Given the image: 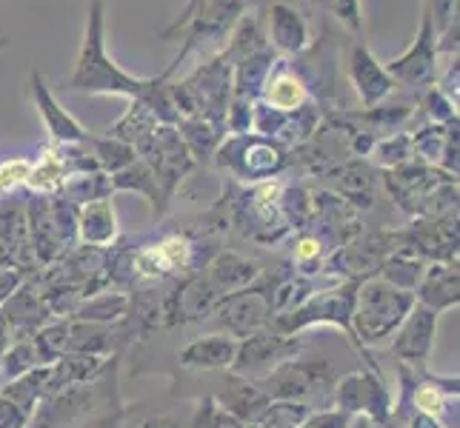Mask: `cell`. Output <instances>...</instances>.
Masks as SVG:
<instances>
[{"label":"cell","mask_w":460,"mask_h":428,"mask_svg":"<svg viewBox=\"0 0 460 428\" xmlns=\"http://www.w3.org/2000/svg\"><path fill=\"white\" fill-rule=\"evenodd\" d=\"M418 403H420L423 408L438 411V397H435V394H429V391H420V394H418Z\"/></svg>","instance_id":"8fae6325"},{"label":"cell","mask_w":460,"mask_h":428,"mask_svg":"<svg viewBox=\"0 0 460 428\" xmlns=\"http://www.w3.org/2000/svg\"><path fill=\"white\" fill-rule=\"evenodd\" d=\"M300 255H304V258L314 255V243H312V240H304V243H300Z\"/></svg>","instance_id":"7c38bea8"},{"label":"cell","mask_w":460,"mask_h":428,"mask_svg":"<svg viewBox=\"0 0 460 428\" xmlns=\"http://www.w3.org/2000/svg\"><path fill=\"white\" fill-rule=\"evenodd\" d=\"M161 83L157 81H135V77L123 74L112 60L106 57L103 43V0H92L89 21L84 31L81 55H77V66L72 74V89L81 92H120L132 94V98H161Z\"/></svg>","instance_id":"6da1fadb"},{"label":"cell","mask_w":460,"mask_h":428,"mask_svg":"<svg viewBox=\"0 0 460 428\" xmlns=\"http://www.w3.org/2000/svg\"><path fill=\"white\" fill-rule=\"evenodd\" d=\"M435 26H432V18H429V12H423V23H420V35L415 40V46L401 55V57H394L389 63V72L398 77V81L403 83H423V81H429L432 72H435V49H438V43H435Z\"/></svg>","instance_id":"7a4b0ae2"},{"label":"cell","mask_w":460,"mask_h":428,"mask_svg":"<svg viewBox=\"0 0 460 428\" xmlns=\"http://www.w3.org/2000/svg\"><path fill=\"white\" fill-rule=\"evenodd\" d=\"M426 12H429V18H435L432 26H438L440 31L452 29V18L457 21V0H429Z\"/></svg>","instance_id":"ba28073f"},{"label":"cell","mask_w":460,"mask_h":428,"mask_svg":"<svg viewBox=\"0 0 460 428\" xmlns=\"http://www.w3.org/2000/svg\"><path fill=\"white\" fill-rule=\"evenodd\" d=\"M314 4H321L332 14H338V18L352 29H360V23H363L360 21V0H314Z\"/></svg>","instance_id":"52a82bcc"},{"label":"cell","mask_w":460,"mask_h":428,"mask_svg":"<svg viewBox=\"0 0 460 428\" xmlns=\"http://www.w3.org/2000/svg\"><path fill=\"white\" fill-rule=\"evenodd\" d=\"M349 63H352V77H355V83H358V89H360L363 100H367V103H375L380 94H386L392 89L389 74L380 69V63L369 55L367 46L358 43L352 49Z\"/></svg>","instance_id":"3957f363"},{"label":"cell","mask_w":460,"mask_h":428,"mask_svg":"<svg viewBox=\"0 0 460 428\" xmlns=\"http://www.w3.org/2000/svg\"><path fill=\"white\" fill-rule=\"evenodd\" d=\"M272 38L280 49L287 52H297L304 49L306 40H309V31H306V23L300 21V14L289 6L278 4L272 9Z\"/></svg>","instance_id":"277c9868"},{"label":"cell","mask_w":460,"mask_h":428,"mask_svg":"<svg viewBox=\"0 0 460 428\" xmlns=\"http://www.w3.org/2000/svg\"><path fill=\"white\" fill-rule=\"evenodd\" d=\"M269 86H272L269 89V100H272L278 109H295L300 100H304V83L289 72L278 74Z\"/></svg>","instance_id":"5b68a950"},{"label":"cell","mask_w":460,"mask_h":428,"mask_svg":"<svg viewBox=\"0 0 460 428\" xmlns=\"http://www.w3.org/2000/svg\"><path fill=\"white\" fill-rule=\"evenodd\" d=\"M23 174H26V163H21V161H9V163H4V166H0V188L12 186L18 178H23Z\"/></svg>","instance_id":"9c48e42d"},{"label":"cell","mask_w":460,"mask_h":428,"mask_svg":"<svg viewBox=\"0 0 460 428\" xmlns=\"http://www.w3.org/2000/svg\"><path fill=\"white\" fill-rule=\"evenodd\" d=\"M200 4H203V0H189V4H186V9H183V14H181V18L178 21H174L166 31H164V35L169 38V35H178V31H183V26L189 23V18H192V14L200 9Z\"/></svg>","instance_id":"30bf717a"},{"label":"cell","mask_w":460,"mask_h":428,"mask_svg":"<svg viewBox=\"0 0 460 428\" xmlns=\"http://www.w3.org/2000/svg\"><path fill=\"white\" fill-rule=\"evenodd\" d=\"M35 92H38V100H40V112L49 118V123H52V129H55V135H60V137H77L81 135V129L66 118V115H60L58 112V106L52 103V98H49V92L43 89V83H40V77L35 74Z\"/></svg>","instance_id":"8992f818"}]
</instances>
